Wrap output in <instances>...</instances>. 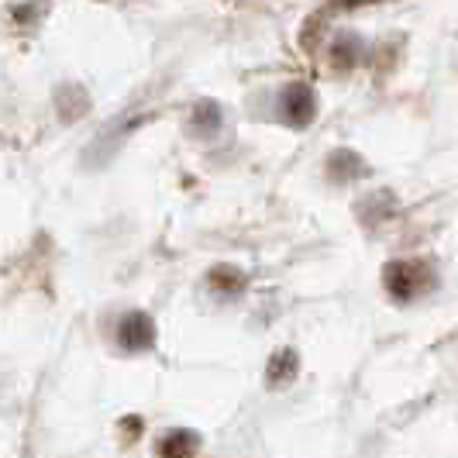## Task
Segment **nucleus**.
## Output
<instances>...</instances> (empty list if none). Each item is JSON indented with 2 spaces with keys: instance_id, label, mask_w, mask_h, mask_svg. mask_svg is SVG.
I'll list each match as a JSON object with an SVG mask.
<instances>
[{
  "instance_id": "nucleus-6",
  "label": "nucleus",
  "mask_w": 458,
  "mask_h": 458,
  "mask_svg": "<svg viewBox=\"0 0 458 458\" xmlns=\"http://www.w3.org/2000/svg\"><path fill=\"white\" fill-rule=\"evenodd\" d=\"M297 372V355L293 352H279L269 362V383H286Z\"/></svg>"
},
{
  "instance_id": "nucleus-5",
  "label": "nucleus",
  "mask_w": 458,
  "mask_h": 458,
  "mask_svg": "<svg viewBox=\"0 0 458 458\" xmlns=\"http://www.w3.org/2000/svg\"><path fill=\"white\" fill-rule=\"evenodd\" d=\"M331 59H335V66H355V59H359V38H352V35H342L335 46H331Z\"/></svg>"
},
{
  "instance_id": "nucleus-7",
  "label": "nucleus",
  "mask_w": 458,
  "mask_h": 458,
  "mask_svg": "<svg viewBox=\"0 0 458 458\" xmlns=\"http://www.w3.org/2000/svg\"><path fill=\"white\" fill-rule=\"evenodd\" d=\"M355 173H362V165H359V159H355L352 152H338V156L331 159V176H335V180H348V176H355Z\"/></svg>"
},
{
  "instance_id": "nucleus-8",
  "label": "nucleus",
  "mask_w": 458,
  "mask_h": 458,
  "mask_svg": "<svg viewBox=\"0 0 458 458\" xmlns=\"http://www.w3.org/2000/svg\"><path fill=\"white\" fill-rule=\"evenodd\" d=\"M210 283H214L221 293H234L245 279H242V273H234V269H217V273H210Z\"/></svg>"
},
{
  "instance_id": "nucleus-4",
  "label": "nucleus",
  "mask_w": 458,
  "mask_h": 458,
  "mask_svg": "<svg viewBox=\"0 0 458 458\" xmlns=\"http://www.w3.org/2000/svg\"><path fill=\"white\" fill-rule=\"evenodd\" d=\"M197 452V437L190 431H173L169 437L159 441V455L162 458H190Z\"/></svg>"
},
{
  "instance_id": "nucleus-3",
  "label": "nucleus",
  "mask_w": 458,
  "mask_h": 458,
  "mask_svg": "<svg viewBox=\"0 0 458 458\" xmlns=\"http://www.w3.org/2000/svg\"><path fill=\"white\" fill-rule=\"evenodd\" d=\"M117 338H121V344H124V348L141 352V348H148V344H152V338H156V327H152V321H148L145 314H128V318L121 321Z\"/></svg>"
},
{
  "instance_id": "nucleus-1",
  "label": "nucleus",
  "mask_w": 458,
  "mask_h": 458,
  "mask_svg": "<svg viewBox=\"0 0 458 458\" xmlns=\"http://www.w3.org/2000/svg\"><path fill=\"white\" fill-rule=\"evenodd\" d=\"M420 283H428V273H424L420 262H393L390 269H386V286L400 300L413 297L420 290Z\"/></svg>"
},
{
  "instance_id": "nucleus-2",
  "label": "nucleus",
  "mask_w": 458,
  "mask_h": 458,
  "mask_svg": "<svg viewBox=\"0 0 458 458\" xmlns=\"http://www.w3.org/2000/svg\"><path fill=\"white\" fill-rule=\"evenodd\" d=\"M314 111H318V104H314V90L310 87H303V83L286 87V93H283V114H286L290 124H310Z\"/></svg>"
}]
</instances>
